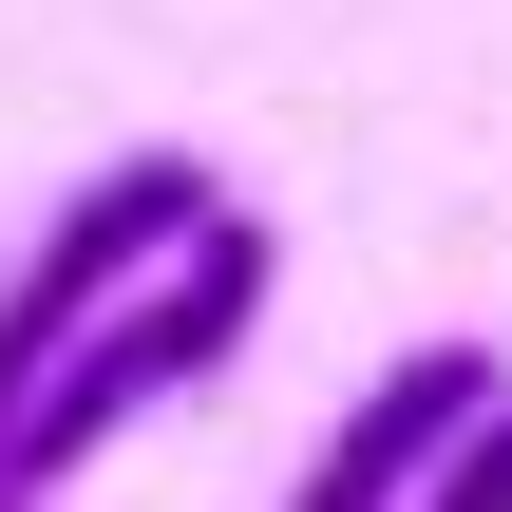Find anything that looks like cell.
Instances as JSON below:
<instances>
[{"label": "cell", "instance_id": "6da1fadb", "mask_svg": "<svg viewBox=\"0 0 512 512\" xmlns=\"http://www.w3.org/2000/svg\"><path fill=\"white\" fill-rule=\"evenodd\" d=\"M209 209H228V171H209V152H171V133H152V152H114V171H76V190L38 209V247L0 266V437L76 380V342H95L133 285H171V266L209 247Z\"/></svg>", "mask_w": 512, "mask_h": 512}, {"label": "cell", "instance_id": "7a4b0ae2", "mask_svg": "<svg viewBox=\"0 0 512 512\" xmlns=\"http://www.w3.org/2000/svg\"><path fill=\"white\" fill-rule=\"evenodd\" d=\"M266 285H285V247H266V209H209V247L171 266V285H133L95 342H76V380L0 437V494H38L57 512V475L95 456V437H133V418H171L190 380H228L247 361V323H266Z\"/></svg>", "mask_w": 512, "mask_h": 512}, {"label": "cell", "instance_id": "3957f363", "mask_svg": "<svg viewBox=\"0 0 512 512\" xmlns=\"http://www.w3.org/2000/svg\"><path fill=\"white\" fill-rule=\"evenodd\" d=\"M475 418H512V361H494V342H399V361L323 418V456H304L285 512H418L437 475H456Z\"/></svg>", "mask_w": 512, "mask_h": 512}, {"label": "cell", "instance_id": "277c9868", "mask_svg": "<svg viewBox=\"0 0 512 512\" xmlns=\"http://www.w3.org/2000/svg\"><path fill=\"white\" fill-rule=\"evenodd\" d=\"M418 512H512V418H475V437H456V475H437Z\"/></svg>", "mask_w": 512, "mask_h": 512}, {"label": "cell", "instance_id": "5b68a950", "mask_svg": "<svg viewBox=\"0 0 512 512\" xmlns=\"http://www.w3.org/2000/svg\"><path fill=\"white\" fill-rule=\"evenodd\" d=\"M0 512H38V494H0Z\"/></svg>", "mask_w": 512, "mask_h": 512}]
</instances>
